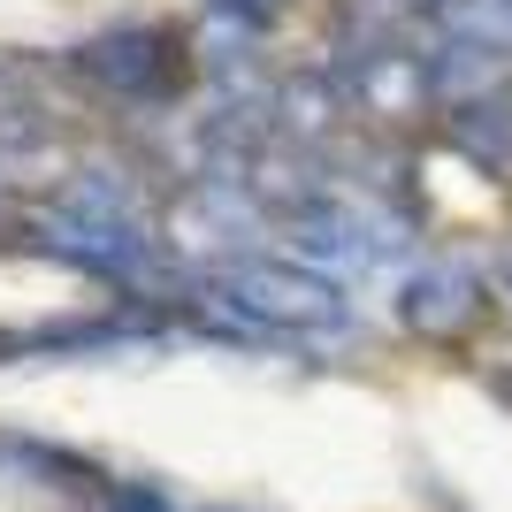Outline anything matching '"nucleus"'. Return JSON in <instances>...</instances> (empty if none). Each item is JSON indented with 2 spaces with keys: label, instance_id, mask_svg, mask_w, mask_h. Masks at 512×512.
I'll return each instance as SVG.
<instances>
[{
  "label": "nucleus",
  "instance_id": "9",
  "mask_svg": "<svg viewBox=\"0 0 512 512\" xmlns=\"http://www.w3.org/2000/svg\"><path fill=\"white\" fill-rule=\"evenodd\" d=\"M505 291H512V253H505Z\"/></svg>",
  "mask_w": 512,
  "mask_h": 512
},
{
  "label": "nucleus",
  "instance_id": "6",
  "mask_svg": "<svg viewBox=\"0 0 512 512\" xmlns=\"http://www.w3.org/2000/svg\"><path fill=\"white\" fill-rule=\"evenodd\" d=\"M39 130H46V107H39V92L23 85V69H8V62H0V153L31 146Z\"/></svg>",
  "mask_w": 512,
  "mask_h": 512
},
{
  "label": "nucleus",
  "instance_id": "5",
  "mask_svg": "<svg viewBox=\"0 0 512 512\" xmlns=\"http://www.w3.org/2000/svg\"><path fill=\"white\" fill-rule=\"evenodd\" d=\"M398 329L428 352H459V344L482 337V321H490V283L482 268L467 260H421L406 283H398V299H390Z\"/></svg>",
  "mask_w": 512,
  "mask_h": 512
},
{
  "label": "nucleus",
  "instance_id": "2",
  "mask_svg": "<svg viewBox=\"0 0 512 512\" xmlns=\"http://www.w3.org/2000/svg\"><path fill=\"white\" fill-rule=\"evenodd\" d=\"M199 329L230 344H329L352 329V299L337 276H321L291 253H222L184 283Z\"/></svg>",
  "mask_w": 512,
  "mask_h": 512
},
{
  "label": "nucleus",
  "instance_id": "1",
  "mask_svg": "<svg viewBox=\"0 0 512 512\" xmlns=\"http://www.w3.org/2000/svg\"><path fill=\"white\" fill-rule=\"evenodd\" d=\"M8 245L130 299V291H146L161 276V245L169 237H161V222L146 214V199H138V184L123 169H69L54 192L16 207Z\"/></svg>",
  "mask_w": 512,
  "mask_h": 512
},
{
  "label": "nucleus",
  "instance_id": "7",
  "mask_svg": "<svg viewBox=\"0 0 512 512\" xmlns=\"http://www.w3.org/2000/svg\"><path fill=\"white\" fill-rule=\"evenodd\" d=\"M207 16L222 23V31H237V39H253V31H268V23L283 16V0H207Z\"/></svg>",
  "mask_w": 512,
  "mask_h": 512
},
{
  "label": "nucleus",
  "instance_id": "8",
  "mask_svg": "<svg viewBox=\"0 0 512 512\" xmlns=\"http://www.w3.org/2000/svg\"><path fill=\"white\" fill-rule=\"evenodd\" d=\"M490 390H497V398H505V406H512V360H505V367H497V375H490Z\"/></svg>",
  "mask_w": 512,
  "mask_h": 512
},
{
  "label": "nucleus",
  "instance_id": "3",
  "mask_svg": "<svg viewBox=\"0 0 512 512\" xmlns=\"http://www.w3.org/2000/svg\"><path fill=\"white\" fill-rule=\"evenodd\" d=\"M0 482L54 497L62 512H207V505H184L169 482L115 474L100 459H85V451L46 444V436H16V428H0Z\"/></svg>",
  "mask_w": 512,
  "mask_h": 512
},
{
  "label": "nucleus",
  "instance_id": "4",
  "mask_svg": "<svg viewBox=\"0 0 512 512\" xmlns=\"http://www.w3.org/2000/svg\"><path fill=\"white\" fill-rule=\"evenodd\" d=\"M69 62H77V77L92 92H107V100H123V107H176L199 77L192 46L176 39L169 23H107Z\"/></svg>",
  "mask_w": 512,
  "mask_h": 512
}]
</instances>
